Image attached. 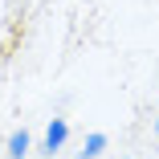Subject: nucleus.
<instances>
[{
    "label": "nucleus",
    "mask_w": 159,
    "mask_h": 159,
    "mask_svg": "<svg viewBox=\"0 0 159 159\" xmlns=\"http://www.w3.org/2000/svg\"><path fill=\"white\" fill-rule=\"evenodd\" d=\"M155 135H159V122H155Z\"/></svg>",
    "instance_id": "20e7f679"
},
{
    "label": "nucleus",
    "mask_w": 159,
    "mask_h": 159,
    "mask_svg": "<svg viewBox=\"0 0 159 159\" xmlns=\"http://www.w3.org/2000/svg\"><path fill=\"white\" fill-rule=\"evenodd\" d=\"M102 147H106V135H90V139H86V147H82V159L102 155Z\"/></svg>",
    "instance_id": "7ed1b4c3"
},
{
    "label": "nucleus",
    "mask_w": 159,
    "mask_h": 159,
    "mask_svg": "<svg viewBox=\"0 0 159 159\" xmlns=\"http://www.w3.org/2000/svg\"><path fill=\"white\" fill-rule=\"evenodd\" d=\"M8 155H12V159H25V155H29V135H25V131H16V135L8 139Z\"/></svg>",
    "instance_id": "f03ea898"
},
{
    "label": "nucleus",
    "mask_w": 159,
    "mask_h": 159,
    "mask_svg": "<svg viewBox=\"0 0 159 159\" xmlns=\"http://www.w3.org/2000/svg\"><path fill=\"white\" fill-rule=\"evenodd\" d=\"M66 135H70V126L61 122V118H53V122H49V131H45V151H61Z\"/></svg>",
    "instance_id": "f257e3e1"
}]
</instances>
